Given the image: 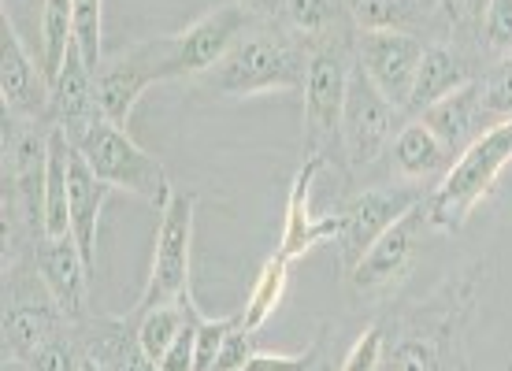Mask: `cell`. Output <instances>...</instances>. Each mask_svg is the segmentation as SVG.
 I'll list each match as a JSON object with an SVG mask.
<instances>
[{"instance_id":"obj_30","label":"cell","mask_w":512,"mask_h":371,"mask_svg":"<svg viewBox=\"0 0 512 371\" xmlns=\"http://www.w3.org/2000/svg\"><path fill=\"white\" fill-rule=\"evenodd\" d=\"M479 45H483L487 64L512 56V0H490L483 30H479Z\"/></svg>"},{"instance_id":"obj_23","label":"cell","mask_w":512,"mask_h":371,"mask_svg":"<svg viewBox=\"0 0 512 371\" xmlns=\"http://www.w3.org/2000/svg\"><path fill=\"white\" fill-rule=\"evenodd\" d=\"M108 197H112V186L97 179L75 149L71 156V238L78 242L90 271H97V231H101V212Z\"/></svg>"},{"instance_id":"obj_13","label":"cell","mask_w":512,"mask_h":371,"mask_svg":"<svg viewBox=\"0 0 512 371\" xmlns=\"http://www.w3.org/2000/svg\"><path fill=\"white\" fill-rule=\"evenodd\" d=\"M423 49H427V38L405 34V30H357L353 34V60H357V67L372 78L375 90L383 93L386 101H394L401 112L409 108Z\"/></svg>"},{"instance_id":"obj_28","label":"cell","mask_w":512,"mask_h":371,"mask_svg":"<svg viewBox=\"0 0 512 371\" xmlns=\"http://www.w3.org/2000/svg\"><path fill=\"white\" fill-rule=\"evenodd\" d=\"M82 360H86V346H82V334H78V323H67L64 331L49 338L45 346L26 360L30 371H82Z\"/></svg>"},{"instance_id":"obj_7","label":"cell","mask_w":512,"mask_h":371,"mask_svg":"<svg viewBox=\"0 0 512 371\" xmlns=\"http://www.w3.org/2000/svg\"><path fill=\"white\" fill-rule=\"evenodd\" d=\"M401 123H405V112L394 101H386L372 86V78L353 64L346 108H342V130H338V167L346 175L372 171L379 160H386Z\"/></svg>"},{"instance_id":"obj_15","label":"cell","mask_w":512,"mask_h":371,"mask_svg":"<svg viewBox=\"0 0 512 371\" xmlns=\"http://www.w3.org/2000/svg\"><path fill=\"white\" fill-rule=\"evenodd\" d=\"M331 167V160L327 156H308L305 164L297 167L294 182H290V193H286V212H282V238L279 245H275V253L282 256V260H301L305 253H312L316 245L323 242H334L338 238V231H342V219H338V212H331V216H316L312 212V186H316V179H320L323 171Z\"/></svg>"},{"instance_id":"obj_29","label":"cell","mask_w":512,"mask_h":371,"mask_svg":"<svg viewBox=\"0 0 512 371\" xmlns=\"http://www.w3.org/2000/svg\"><path fill=\"white\" fill-rule=\"evenodd\" d=\"M75 45L97 71L104 60V0H75Z\"/></svg>"},{"instance_id":"obj_3","label":"cell","mask_w":512,"mask_h":371,"mask_svg":"<svg viewBox=\"0 0 512 371\" xmlns=\"http://www.w3.org/2000/svg\"><path fill=\"white\" fill-rule=\"evenodd\" d=\"M512 164V119L490 127L479 141L464 149L442 179L431 186L423 212L435 234H461L475 208L487 201L498 186L501 171Z\"/></svg>"},{"instance_id":"obj_16","label":"cell","mask_w":512,"mask_h":371,"mask_svg":"<svg viewBox=\"0 0 512 371\" xmlns=\"http://www.w3.org/2000/svg\"><path fill=\"white\" fill-rule=\"evenodd\" d=\"M487 71V64L475 56V52L453 45V41H427L420 60V71H416V82H412V97L409 108H405V119H416L420 112H427L431 104H438L442 97L457 93L461 86L475 82V78Z\"/></svg>"},{"instance_id":"obj_12","label":"cell","mask_w":512,"mask_h":371,"mask_svg":"<svg viewBox=\"0 0 512 371\" xmlns=\"http://www.w3.org/2000/svg\"><path fill=\"white\" fill-rule=\"evenodd\" d=\"M253 19L256 15L227 0V4L205 12L201 19H193L179 34H167L164 82H197L201 75H208L231 52V45L242 38V30Z\"/></svg>"},{"instance_id":"obj_24","label":"cell","mask_w":512,"mask_h":371,"mask_svg":"<svg viewBox=\"0 0 512 371\" xmlns=\"http://www.w3.org/2000/svg\"><path fill=\"white\" fill-rule=\"evenodd\" d=\"M353 30H405L435 38V12L420 0H342Z\"/></svg>"},{"instance_id":"obj_9","label":"cell","mask_w":512,"mask_h":371,"mask_svg":"<svg viewBox=\"0 0 512 371\" xmlns=\"http://www.w3.org/2000/svg\"><path fill=\"white\" fill-rule=\"evenodd\" d=\"M427 193H431V186H416V182H372L338 208L342 231H338L334 245H338L342 279L357 268L360 256L379 242V234L390 231L401 216H409Z\"/></svg>"},{"instance_id":"obj_4","label":"cell","mask_w":512,"mask_h":371,"mask_svg":"<svg viewBox=\"0 0 512 371\" xmlns=\"http://www.w3.org/2000/svg\"><path fill=\"white\" fill-rule=\"evenodd\" d=\"M75 149L82 153V160L90 164V171L97 179L108 182L112 190L134 193L145 205H153L156 212L175 193V182L167 175V167L153 153H145L138 141L130 138V130L119 127V123L101 119L86 138L78 141Z\"/></svg>"},{"instance_id":"obj_2","label":"cell","mask_w":512,"mask_h":371,"mask_svg":"<svg viewBox=\"0 0 512 371\" xmlns=\"http://www.w3.org/2000/svg\"><path fill=\"white\" fill-rule=\"evenodd\" d=\"M312 52L294 41L275 19H260L242 30L231 52L208 75L190 82V90L216 101H245L260 93H301L308 78Z\"/></svg>"},{"instance_id":"obj_11","label":"cell","mask_w":512,"mask_h":371,"mask_svg":"<svg viewBox=\"0 0 512 371\" xmlns=\"http://www.w3.org/2000/svg\"><path fill=\"white\" fill-rule=\"evenodd\" d=\"M164 64L167 38H149L138 41V45H127V49L104 52L101 67L93 71V90H97L101 116L108 123L127 127L141 93L156 86V82H164Z\"/></svg>"},{"instance_id":"obj_33","label":"cell","mask_w":512,"mask_h":371,"mask_svg":"<svg viewBox=\"0 0 512 371\" xmlns=\"http://www.w3.org/2000/svg\"><path fill=\"white\" fill-rule=\"evenodd\" d=\"M201 308L190 316V323L179 331V338H175V346L167 349L164 360L156 364L160 371H197V327H201Z\"/></svg>"},{"instance_id":"obj_19","label":"cell","mask_w":512,"mask_h":371,"mask_svg":"<svg viewBox=\"0 0 512 371\" xmlns=\"http://www.w3.org/2000/svg\"><path fill=\"white\" fill-rule=\"evenodd\" d=\"M268 19H275L308 52H320L327 45H346L357 34L342 0H271Z\"/></svg>"},{"instance_id":"obj_36","label":"cell","mask_w":512,"mask_h":371,"mask_svg":"<svg viewBox=\"0 0 512 371\" xmlns=\"http://www.w3.org/2000/svg\"><path fill=\"white\" fill-rule=\"evenodd\" d=\"M312 371H334V360H331V349H323V357L316 360V368Z\"/></svg>"},{"instance_id":"obj_1","label":"cell","mask_w":512,"mask_h":371,"mask_svg":"<svg viewBox=\"0 0 512 371\" xmlns=\"http://www.w3.org/2000/svg\"><path fill=\"white\" fill-rule=\"evenodd\" d=\"M490 282L494 264L472 260L420 301H397L383 316L386 357L379 371H472V331Z\"/></svg>"},{"instance_id":"obj_8","label":"cell","mask_w":512,"mask_h":371,"mask_svg":"<svg viewBox=\"0 0 512 371\" xmlns=\"http://www.w3.org/2000/svg\"><path fill=\"white\" fill-rule=\"evenodd\" d=\"M353 41L346 45H327L312 52L305 78V127H301V153L327 156L334 160L331 149H338V130H342V108H346L349 78H353Z\"/></svg>"},{"instance_id":"obj_5","label":"cell","mask_w":512,"mask_h":371,"mask_svg":"<svg viewBox=\"0 0 512 371\" xmlns=\"http://www.w3.org/2000/svg\"><path fill=\"white\" fill-rule=\"evenodd\" d=\"M67 323L71 320L56 305L34 253L8 260L4 264V353L30 360Z\"/></svg>"},{"instance_id":"obj_38","label":"cell","mask_w":512,"mask_h":371,"mask_svg":"<svg viewBox=\"0 0 512 371\" xmlns=\"http://www.w3.org/2000/svg\"><path fill=\"white\" fill-rule=\"evenodd\" d=\"M505 371H512V357H509V364H505Z\"/></svg>"},{"instance_id":"obj_21","label":"cell","mask_w":512,"mask_h":371,"mask_svg":"<svg viewBox=\"0 0 512 371\" xmlns=\"http://www.w3.org/2000/svg\"><path fill=\"white\" fill-rule=\"evenodd\" d=\"M453 156L446 153V145L423 127L420 119H405L397 130L394 145L386 153V167H390V182H416V186H435L449 171Z\"/></svg>"},{"instance_id":"obj_14","label":"cell","mask_w":512,"mask_h":371,"mask_svg":"<svg viewBox=\"0 0 512 371\" xmlns=\"http://www.w3.org/2000/svg\"><path fill=\"white\" fill-rule=\"evenodd\" d=\"M0 97L4 112L52 123V82L45 64L30 56L8 12L0 15Z\"/></svg>"},{"instance_id":"obj_32","label":"cell","mask_w":512,"mask_h":371,"mask_svg":"<svg viewBox=\"0 0 512 371\" xmlns=\"http://www.w3.org/2000/svg\"><path fill=\"white\" fill-rule=\"evenodd\" d=\"M242 323V308L231 312V316H201V327H197V371H216V360H219V349L227 342V334L234 331Z\"/></svg>"},{"instance_id":"obj_18","label":"cell","mask_w":512,"mask_h":371,"mask_svg":"<svg viewBox=\"0 0 512 371\" xmlns=\"http://www.w3.org/2000/svg\"><path fill=\"white\" fill-rule=\"evenodd\" d=\"M101 119L104 116L101 104H97V90H93V71L82 60L78 45H71L60 75L52 78V123L71 138V145H78Z\"/></svg>"},{"instance_id":"obj_25","label":"cell","mask_w":512,"mask_h":371,"mask_svg":"<svg viewBox=\"0 0 512 371\" xmlns=\"http://www.w3.org/2000/svg\"><path fill=\"white\" fill-rule=\"evenodd\" d=\"M286 290H290V260H282L279 253H271L268 260H264V268H260L253 290H249V297H245V305H242L245 327L256 334L264 331V323L279 312Z\"/></svg>"},{"instance_id":"obj_26","label":"cell","mask_w":512,"mask_h":371,"mask_svg":"<svg viewBox=\"0 0 512 371\" xmlns=\"http://www.w3.org/2000/svg\"><path fill=\"white\" fill-rule=\"evenodd\" d=\"M75 45V0H41V64L49 82Z\"/></svg>"},{"instance_id":"obj_27","label":"cell","mask_w":512,"mask_h":371,"mask_svg":"<svg viewBox=\"0 0 512 371\" xmlns=\"http://www.w3.org/2000/svg\"><path fill=\"white\" fill-rule=\"evenodd\" d=\"M475 90H479V112L487 127L509 123L512 119V56L494 60V64L475 78Z\"/></svg>"},{"instance_id":"obj_34","label":"cell","mask_w":512,"mask_h":371,"mask_svg":"<svg viewBox=\"0 0 512 371\" xmlns=\"http://www.w3.org/2000/svg\"><path fill=\"white\" fill-rule=\"evenodd\" d=\"M256 353H260V349H256V331H249L245 323H238V327L227 334L223 349H219L216 371H245V364H249Z\"/></svg>"},{"instance_id":"obj_37","label":"cell","mask_w":512,"mask_h":371,"mask_svg":"<svg viewBox=\"0 0 512 371\" xmlns=\"http://www.w3.org/2000/svg\"><path fill=\"white\" fill-rule=\"evenodd\" d=\"M420 4H427L431 12H438V4H442V0H420Z\"/></svg>"},{"instance_id":"obj_10","label":"cell","mask_w":512,"mask_h":371,"mask_svg":"<svg viewBox=\"0 0 512 371\" xmlns=\"http://www.w3.org/2000/svg\"><path fill=\"white\" fill-rule=\"evenodd\" d=\"M427 201V197H423ZM423 201L412 208L409 216H401L386 234H379V242L360 256V264L346 275V286L360 301H386L401 290V282L409 279V271L416 268V256L423 249V238L431 231Z\"/></svg>"},{"instance_id":"obj_22","label":"cell","mask_w":512,"mask_h":371,"mask_svg":"<svg viewBox=\"0 0 512 371\" xmlns=\"http://www.w3.org/2000/svg\"><path fill=\"white\" fill-rule=\"evenodd\" d=\"M416 119L446 145V153L453 156V160H457L472 141H479L490 130L487 123H483V112H479V90H475V82H468V86H461L457 93L442 97V101L431 104V108L420 112Z\"/></svg>"},{"instance_id":"obj_31","label":"cell","mask_w":512,"mask_h":371,"mask_svg":"<svg viewBox=\"0 0 512 371\" xmlns=\"http://www.w3.org/2000/svg\"><path fill=\"white\" fill-rule=\"evenodd\" d=\"M383 357H386V327L383 320H372L353 338V346L346 349L338 371H379L383 368Z\"/></svg>"},{"instance_id":"obj_20","label":"cell","mask_w":512,"mask_h":371,"mask_svg":"<svg viewBox=\"0 0 512 371\" xmlns=\"http://www.w3.org/2000/svg\"><path fill=\"white\" fill-rule=\"evenodd\" d=\"M82 346L90 353L101 371H160L156 360L141 349L138 342V320L134 316H97L78 323Z\"/></svg>"},{"instance_id":"obj_6","label":"cell","mask_w":512,"mask_h":371,"mask_svg":"<svg viewBox=\"0 0 512 371\" xmlns=\"http://www.w3.org/2000/svg\"><path fill=\"white\" fill-rule=\"evenodd\" d=\"M193 223H197V190H175L160 208L153 238V268L145 279L134 316H145L160 305H175L190 290L193 271Z\"/></svg>"},{"instance_id":"obj_35","label":"cell","mask_w":512,"mask_h":371,"mask_svg":"<svg viewBox=\"0 0 512 371\" xmlns=\"http://www.w3.org/2000/svg\"><path fill=\"white\" fill-rule=\"evenodd\" d=\"M238 8H245L249 15H260V19H268L271 15V0H234Z\"/></svg>"},{"instance_id":"obj_17","label":"cell","mask_w":512,"mask_h":371,"mask_svg":"<svg viewBox=\"0 0 512 371\" xmlns=\"http://www.w3.org/2000/svg\"><path fill=\"white\" fill-rule=\"evenodd\" d=\"M34 260H38V271L49 282L56 305L64 308V316L71 323H82L93 316L90 308V264L78 249V242L71 234L64 238H41L38 249H34Z\"/></svg>"}]
</instances>
